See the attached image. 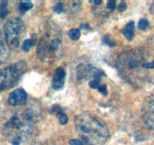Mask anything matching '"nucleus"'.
<instances>
[{"mask_svg":"<svg viewBox=\"0 0 154 145\" xmlns=\"http://www.w3.org/2000/svg\"><path fill=\"white\" fill-rule=\"evenodd\" d=\"M74 122L82 145H103L109 139L106 125L89 113L77 115Z\"/></svg>","mask_w":154,"mask_h":145,"instance_id":"obj_1","label":"nucleus"},{"mask_svg":"<svg viewBox=\"0 0 154 145\" xmlns=\"http://www.w3.org/2000/svg\"><path fill=\"white\" fill-rule=\"evenodd\" d=\"M144 57L137 48L123 51L118 57L116 68L123 79L132 85L138 86L144 79Z\"/></svg>","mask_w":154,"mask_h":145,"instance_id":"obj_2","label":"nucleus"},{"mask_svg":"<svg viewBox=\"0 0 154 145\" xmlns=\"http://www.w3.org/2000/svg\"><path fill=\"white\" fill-rule=\"evenodd\" d=\"M35 123V115L26 109L16 112L3 126V133L11 139L13 145H19L32 134Z\"/></svg>","mask_w":154,"mask_h":145,"instance_id":"obj_3","label":"nucleus"},{"mask_svg":"<svg viewBox=\"0 0 154 145\" xmlns=\"http://www.w3.org/2000/svg\"><path fill=\"white\" fill-rule=\"evenodd\" d=\"M62 53L63 45L61 33L56 28H50L42 35L38 42L37 55L43 61L52 62L60 58Z\"/></svg>","mask_w":154,"mask_h":145,"instance_id":"obj_4","label":"nucleus"},{"mask_svg":"<svg viewBox=\"0 0 154 145\" xmlns=\"http://www.w3.org/2000/svg\"><path fill=\"white\" fill-rule=\"evenodd\" d=\"M4 37L10 50L17 51L24 42L26 30L23 20L18 17H11L3 26Z\"/></svg>","mask_w":154,"mask_h":145,"instance_id":"obj_5","label":"nucleus"},{"mask_svg":"<svg viewBox=\"0 0 154 145\" xmlns=\"http://www.w3.org/2000/svg\"><path fill=\"white\" fill-rule=\"evenodd\" d=\"M26 68V63L21 60L0 69V91H5L15 86L25 73Z\"/></svg>","mask_w":154,"mask_h":145,"instance_id":"obj_6","label":"nucleus"},{"mask_svg":"<svg viewBox=\"0 0 154 145\" xmlns=\"http://www.w3.org/2000/svg\"><path fill=\"white\" fill-rule=\"evenodd\" d=\"M141 116L146 127L154 131V91L143 100L141 107Z\"/></svg>","mask_w":154,"mask_h":145,"instance_id":"obj_7","label":"nucleus"},{"mask_svg":"<svg viewBox=\"0 0 154 145\" xmlns=\"http://www.w3.org/2000/svg\"><path fill=\"white\" fill-rule=\"evenodd\" d=\"M26 99H27V95L24 90L18 88V89L13 91L10 94L9 97H8V102L11 106H17L24 103Z\"/></svg>","mask_w":154,"mask_h":145,"instance_id":"obj_8","label":"nucleus"},{"mask_svg":"<svg viewBox=\"0 0 154 145\" xmlns=\"http://www.w3.org/2000/svg\"><path fill=\"white\" fill-rule=\"evenodd\" d=\"M65 76H66V72L63 68L59 67L54 70L52 76V82H51V85L54 89H60L63 86L65 82Z\"/></svg>","mask_w":154,"mask_h":145,"instance_id":"obj_9","label":"nucleus"},{"mask_svg":"<svg viewBox=\"0 0 154 145\" xmlns=\"http://www.w3.org/2000/svg\"><path fill=\"white\" fill-rule=\"evenodd\" d=\"M51 113L57 116V119H59V122L62 125H65L68 122V116L63 111V109L59 105L56 104L53 106L51 108Z\"/></svg>","mask_w":154,"mask_h":145,"instance_id":"obj_10","label":"nucleus"},{"mask_svg":"<svg viewBox=\"0 0 154 145\" xmlns=\"http://www.w3.org/2000/svg\"><path fill=\"white\" fill-rule=\"evenodd\" d=\"M9 52H8V48L6 44L4 42L2 39V34L0 32V64L4 63L8 60Z\"/></svg>","mask_w":154,"mask_h":145,"instance_id":"obj_11","label":"nucleus"},{"mask_svg":"<svg viewBox=\"0 0 154 145\" xmlns=\"http://www.w3.org/2000/svg\"><path fill=\"white\" fill-rule=\"evenodd\" d=\"M134 21H130L129 23L125 25L123 29H121V32L126 38L128 40H131L134 36Z\"/></svg>","mask_w":154,"mask_h":145,"instance_id":"obj_12","label":"nucleus"},{"mask_svg":"<svg viewBox=\"0 0 154 145\" xmlns=\"http://www.w3.org/2000/svg\"><path fill=\"white\" fill-rule=\"evenodd\" d=\"M81 7V2L79 1H72L69 2V5L68 8H69V12L71 14L76 13L79 11Z\"/></svg>","mask_w":154,"mask_h":145,"instance_id":"obj_13","label":"nucleus"},{"mask_svg":"<svg viewBox=\"0 0 154 145\" xmlns=\"http://www.w3.org/2000/svg\"><path fill=\"white\" fill-rule=\"evenodd\" d=\"M33 5H32V2H28V1H21V2L19 3L18 8L19 10L21 13H24L26 11H29L31 8H32Z\"/></svg>","mask_w":154,"mask_h":145,"instance_id":"obj_14","label":"nucleus"},{"mask_svg":"<svg viewBox=\"0 0 154 145\" xmlns=\"http://www.w3.org/2000/svg\"><path fill=\"white\" fill-rule=\"evenodd\" d=\"M8 6V2H2L0 3V18L3 19L8 15V10L7 8Z\"/></svg>","mask_w":154,"mask_h":145,"instance_id":"obj_15","label":"nucleus"},{"mask_svg":"<svg viewBox=\"0 0 154 145\" xmlns=\"http://www.w3.org/2000/svg\"><path fill=\"white\" fill-rule=\"evenodd\" d=\"M68 35H69V39L73 41H76L80 38V31L77 29H71L68 32Z\"/></svg>","mask_w":154,"mask_h":145,"instance_id":"obj_16","label":"nucleus"},{"mask_svg":"<svg viewBox=\"0 0 154 145\" xmlns=\"http://www.w3.org/2000/svg\"><path fill=\"white\" fill-rule=\"evenodd\" d=\"M32 43H31V41L30 39H25L24 42H23V44H22V49H23V51H26V52H27V51H29V49H30V48L32 47Z\"/></svg>","mask_w":154,"mask_h":145,"instance_id":"obj_17","label":"nucleus"},{"mask_svg":"<svg viewBox=\"0 0 154 145\" xmlns=\"http://www.w3.org/2000/svg\"><path fill=\"white\" fill-rule=\"evenodd\" d=\"M148 25H149V23H148V20H146V19H141V20H139L138 27L141 30L146 29V28L148 27Z\"/></svg>","mask_w":154,"mask_h":145,"instance_id":"obj_18","label":"nucleus"},{"mask_svg":"<svg viewBox=\"0 0 154 145\" xmlns=\"http://www.w3.org/2000/svg\"><path fill=\"white\" fill-rule=\"evenodd\" d=\"M54 9L56 13H57V14H60V13L63 11V4L62 3V2H59V3L56 4Z\"/></svg>","mask_w":154,"mask_h":145,"instance_id":"obj_19","label":"nucleus"},{"mask_svg":"<svg viewBox=\"0 0 154 145\" xmlns=\"http://www.w3.org/2000/svg\"><path fill=\"white\" fill-rule=\"evenodd\" d=\"M89 87L91 88H94V89H95V88H97V89H98V88L100 87V82L97 80H91L89 82Z\"/></svg>","mask_w":154,"mask_h":145,"instance_id":"obj_20","label":"nucleus"},{"mask_svg":"<svg viewBox=\"0 0 154 145\" xmlns=\"http://www.w3.org/2000/svg\"><path fill=\"white\" fill-rule=\"evenodd\" d=\"M103 40L105 43L109 45V46H114V45H115V42H112V40H110V39H109V37L108 35H105L104 37L103 38Z\"/></svg>","mask_w":154,"mask_h":145,"instance_id":"obj_21","label":"nucleus"},{"mask_svg":"<svg viewBox=\"0 0 154 145\" xmlns=\"http://www.w3.org/2000/svg\"><path fill=\"white\" fill-rule=\"evenodd\" d=\"M98 91L100 92H101L102 94H103L104 95H106L107 94V88H106V85L105 84H103V85H100V87L98 88Z\"/></svg>","mask_w":154,"mask_h":145,"instance_id":"obj_22","label":"nucleus"},{"mask_svg":"<svg viewBox=\"0 0 154 145\" xmlns=\"http://www.w3.org/2000/svg\"><path fill=\"white\" fill-rule=\"evenodd\" d=\"M115 5H116V2H114V1H112V0H110V1H109V2H107L106 8H107L108 9L110 10V11H112V10H113L114 8H115Z\"/></svg>","mask_w":154,"mask_h":145,"instance_id":"obj_23","label":"nucleus"},{"mask_svg":"<svg viewBox=\"0 0 154 145\" xmlns=\"http://www.w3.org/2000/svg\"><path fill=\"white\" fill-rule=\"evenodd\" d=\"M69 144L70 145H82V142L79 139H72L69 141Z\"/></svg>","mask_w":154,"mask_h":145,"instance_id":"obj_24","label":"nucleus"},{"mask_svg":"<svg viewBox=\"0 0 154 145\" xmlns=\"http://www.w3.org/2000/svg\"><path fill=\"white\" fill-rule=\"evenodd\" d=\"M118 9H119L120 11H124L125 9H126V4L123 2H121V3L119 5V6H118Z\"/></svg>","mask_w":154,"mask_h":145,"instance_id":"obj_25","label":"nucleus"},{"mask_svg":"<svg viewBox=\"0 0 154 145\" xmlns=\"http://www.w3.org/2000/svg\"><path fill=\"white\" fill-rule=\"evenodd\" d=\"M30 41H31V43H32V46H33V45H35V42H36V41H37L36 35H35V34H33V35H32V36H31Z\"/></svg>","mask_w":154,"mask_h":145,"instance_id":"obj_26","label":"nucleus"},{"mask_svg":"<svg viewBox=\"0 0 154 145\" xmlns=\"http://www.w3.org/2000/svg\"><path fill=\"white\" fill-rule=\"evenodd\" d=\"M94 3L95 4V5H99L100 4H101V0H95V1H94Z\"/></svg>","mask_w":154,"mask_h":145,"instance_id":"obj_27","label":"nucleus"},{"mask_svg":"<svg viewBox=\"0 0 154 145\" xmlns=\"http://www.w3.org/2000/svg\"><path fill=\"white\" fill-rule=\"evenodd\" d=\"M152 14H153V15H154V5H153V6H152Z\"/></svg>","mask_w":154,"mask_h":145,"instance_id":"obj_28","label":"nucleus"}]
</instances>
